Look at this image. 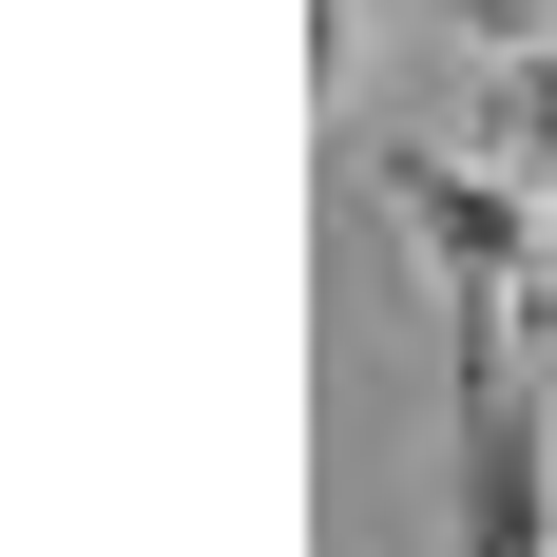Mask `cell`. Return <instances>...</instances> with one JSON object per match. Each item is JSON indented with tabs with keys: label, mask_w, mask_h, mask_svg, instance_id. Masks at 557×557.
Segmentation results:
<instances>
[{
	"label": "cell",
	"mask_w": 557,
	"mask_h": 557,
	"mask_svg": "<svg viewBox=\"0 0 557 557\" xmlns=\"http://www.w3.org/2000/svg\"><path fill=\"white\" fill-rule=\"evenodd\" d=\"M366 193L423 231L443 308H500V288L539 308V270H557V193H539V173H461V154H423V135H385V154H366Z\"/></svg>",
	"instance_id": "6da1fadb"
},
{
	"label": "cell",
	"mask_w": 557,
	"mask_h": 557,
	"mask_svg": "<svg viewBox=\"0 0 557 557\" xmlns=\"http://www.w3.org/2000/svg\"><path fill=\"white\" fill-rule=\"evenodd\" d=\"M500 173H539V193H557V39L500 58Z\"/></svg>",
	"instance_id": "7a4b0ae2"
},
{
	"label": "cell",
	"mask_w": 557,
	"mask_h": 557,
	"mask_svg": "<svg viewBox=\"0 0 557 557\" xmlns=\"http://www.w3.org/2000/svg\"><path fill=\"white\" fill-rule=\"evenodd\" d=\"M443 20H461L481 58H519V39H539V0H443Z\"/></svg>",
	"instance_id": "3957f363"
}]
</instances>
